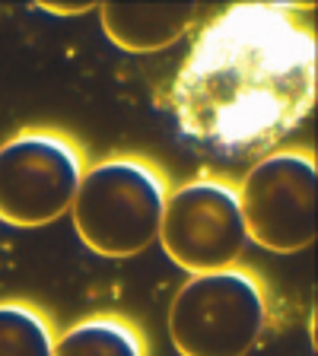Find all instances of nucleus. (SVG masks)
<instances>
[{
	"mask_svg": "<svg viewBox=\"0 0 318 356\" xmlns=\"http://www.w3.org/2000/svg\"><path fill=\"white\" fill-rule=\"evenodd\" d=\"M264 321V286L242 267L191 277L169 305V337L182 356H245Z\"/></svg>",
	"mask_w": 318,
	"mask_h": 356,
	"instance_id": "3",
	"label": "nucleus"
},
{
	"mask_svg": "<svg viewBox=\"0 0 318 356\" xmlns=\"http://www.w3.org/2000/svg\"><path fill=\"white\" fill-rule=\"evenodd\" d=\"M51 356H147V343L131 321L93 315L54 337Z\"/></svg>",
	"mask_w": 318,
	"mask_h": 356,
	"instance_id": "8",
	"label": "nucleus"
},
{
	"mask_svg": "<svg viewBox=\"0 0 318 356\" xmlns=\"http://www.w3.org/2000/svg\"><path fill=\"white\" fill-rule=\"evenodd\" d=\"M42 10H48V13H61V16H74V13H86V10H93V3H70V7H58V3H42Z\"/></svg>",
	"mask_w": 318,
	"mask_h": 356,
	"instance_id": "10",
	"label": "nucleus"
},
{
	"mask_svg": "<svg viewBox=\"0 0 318 356\" xmlns=\"http://www.w3.org/2000/svg\"><path fill=\"white\" fill-rule=\"evenodd\" d=\"M54 327L29 302H0V356H51Z\"/></svg>",
	"mask_w": 318,
	"mask_h": 356,
	"instance_id": "9",
	"label": "nucleus"
},
{
	"mask_svg": "<svg viewBox=\"0 0 318 356\" xmlns=\"http://www.w3.org/2000/svg\"><path fill=\"white\" fill-rule=\"evenodd\" d=\"M166 178L137 156H109L83 172L70 204L86 248L102 258H134L159 238Z\"/></svg>",
	"mask_w": 318,
	"mask_h": 356,
	"instance_id": "2",
	"label": "nucleus"
},
{
	"mask_svg": "<svg viewBox=\"0 0 318 356\" xmlns=\"http://www.w3.org/2000/svg\"><path fill=\"white\" fill-rule=\"evenodd\" d=\"M318 169L309 149H277L248 169L239 191L245 232L277 254L309 248L315 238Z\"/></svg>",
	"mask_w": 318,
	"mask_h": 356,
	"instance_id": "6",
	"label": "nucleus"
},
{
	"mask_svg": "<svg viewBox=\"0 0 318 356\" xmlns=\"http://www.w3.org/2000/svg\"><path fill=\"white\" fill-rule=\"evenodd\" d=\"M315 35L277 3H236L198 35L169 92L191 143L242 159L274 149L315 105Z\"/></svg>",
	"mask_w": 318,
	"mask_h": 356,
	"instance_id": "1",
	"label": "nucleus"
},
{
	"mask_svg": "<svg viewBox=\"0 0 318 356\" xmlns=\"http://www.w3.org/2000/svg\"><path fill=\"white\" fill-rule=\"evenodd\" d=\"M102 29L121 51L143 54L178 42L191 29L194 3H102Z\"/></svg>",
	"mask_w": 318,
	"mask_h": 356,
	"instance_id": "7",
	"label": "nucleus"
},
{
	"mask_svg": "<svg viewBox=\"0 0 318 356\" xmlns=\"http://www.w3.org/2000/svg\"><path fill=\"white\" fill-rule=\"evenodd\" d=\"M159 242L172 264L191 277L232 267L248 245L239 191L214 175L185 181L166 197Z\"/></svg>",
	"mask_w": 318,
	"mask_h": 356,
	"instance_id": "5",
	"label": "nucleus"
},
{
	"mask_svg": "<svg viewBox=\"0 0 318 356\" xmlns=\"http://www.w3.org/2000/svg\"><path fill=\"white\" fill-rule=\"evenodd\" d=\"M83 153L58 131H19L0 143V220L19 229L54 222L70 210Z\"/></svg>",
	"mask_w": 318,
	"mask_h": 356,
	"instance_id": "4",
	"label": "nucleus"
}]
</instances>
